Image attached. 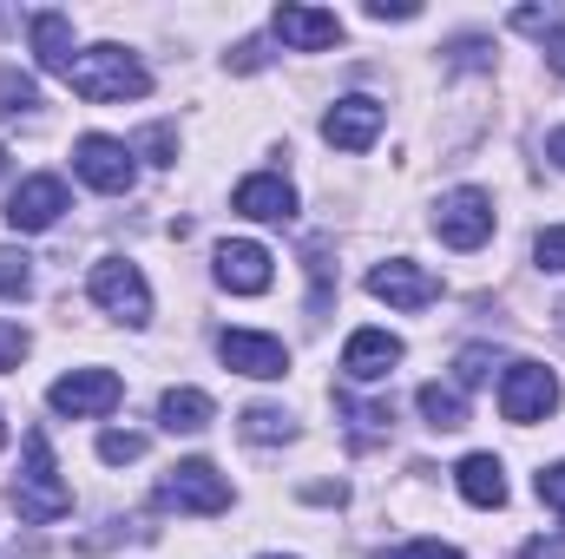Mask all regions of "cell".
I'll return each instance as SVG.
<instances>
[{"label": "cell", "instance_id": "obj_3", "mask_svg": "<svg viewBox=\"0 0 565 559\" xmlns=\"http://www.w3.org/2000/svg\"><path fill=\"white\" fill-rule=\"evenodd\" d=\"M434 231H440L447 251H480V244L493 238V198L473 191V184L447 191V198L434 204Z\"/></svg>", "mask_w": 565, "mask_h": 559}, {"label": "cell", "instance_id": "obj_15", "mask_svg": "<svg viewBox=\"0 0 565 559\" xmlns=\"http://www.w3.org/2000/svg\"><path fill=\"white\" fill-rule=\"evenodd\" d=\"M270 251L264 244H217V283L237 289V296H264L270 289Z\"/></svg>", "mask_w": 565, "mask_h": 559}, {"label": "cell", "instance_id": "obj_25", "mask_svg": "<svg viewBox=\"0 0 565 559\" xmlns=\"http://www.w3.org/2000/svg\"><path fill=\"white\" fill-rule=\"evenodd\" d=\"M26 289H33V271H26V257H20V251H0V296H7V303H20Z\"/></svg>", "mask_w": 565, "mask_h": 559}, {"label": "cell", "instance_id": "obj_28", "mask_svg": "<svg viewBox=\"0 0 565 559\" xmlns=\"http://www.w3.org/2000/svg\"><path fill=\"white\" fill-rule=\"evenodd\" d=\"M533 264H540V271H565V224H553V231L533 238Z\"/></svg>", "mask_w": 565, "mask_h": 559}, {"label": "cell", "instance_id": "obj_14", "mask_svg": "<svg viewBox=\"0 0 565 559\" xmlns=\"http://www.w3.org/2000/svg\"><path fill=\"white\" fill-rule=\"evenodd\" d=\"M277 40L282 46H296V53H322V46H335L342 40V20L335 13H322V7H277Z\"/></svg>", "mask_w": 565, "mask_h": 559}, {"label": "cell", "instance_id": "obj_27", "mask_svg": "<svg viewBox=\"0 0 565 559\" xmlns=\"http://www.w3.org/2000/svg\"><path fill=\"white\" fill-rule=\"evenodd\" d=\"M139 151L151 158V165H178V133H171V126H145Z\"/></svg>", "mask_w": 565, "mask_h": 559}, {"label": "cell", "instance_id": "obj_31", "mask_svg": "<svg viewBox=\"0 0 565 559\" xmlns=\"http://www.w3.org/2000/svg\"><path fill=\"white\" fill-rule=\"evenodd\" d=\"M415 0H369V20H415Z\"/></svg>", "mask_w": 565, "mask_h": 559}, {"label": "cell", "instance_id": "obj_13", "mask_svg": "<svg viewBox=\"0 0 565 559\" xmlns=\"http://www.w3.org/2000/svg\"><path fill=\"white\" fill-rule=\"evenodd\" d=\"M395 362H402V336H388V329H355V336L342 342L349 382H382Z\"/></svg>", "mask_w": 565, "mask_h": 559}, {"label": "cell", "instance_id": "obj_19", "mask_svg": "<svg viewBox=\"0 0 565 559\" xmlns=\"http://www.w3.org/2000/svg\"><path fill=\"white\" fill-rule=\"evenodd\" d=\"M211 395L204 389H164V402H158V421H164V434H204L211 428Z\"/></svg>", "mask_w": 565, "mask_h": 559}, {"label": "cell", "instance_id": "obj_8", "mask_svg": "<svg viewBox=\"0 0 565 559\" xmlns=\"http://www.w3.org/2000/svg\"><path fill=\"white\" fill-rule=\"evenodd\" d=\"M73 171H79L93 191H106V198L132 191V178H139L132 145H126V139H106V133H86V139L73 145Z\"/></svg>", "mask_w": 565, "mask_h": 559}, {"label": "cell", "instance_id": "obj_9", "mask_svg": "<svg viewBox=\"0 0 565 559\" xmlns=\"http://www.w3.org/2000/svg\"><path fill=\"white\" fill-rule=\"evenodd\" d=\"M369 296H382L388 309H427L440 296V277L422 271V264H408V257H388V264L369 271Z\"/></svg>", "mask_w": 565, "mask_h": 559}, {"label": "cell", "instance_id": "obj_30", "mask_svg": "<svg viewBox=\"0 0 565 559\" xmlns=\"http://www.w3.org/2000/svg\"><path fill=\"white\" fill-rule=\"evenodd\" d=\"M540 500H546V507H559V514H565V461H553V467H540Z\"/></svg>", "mask_w": 565, "mask_h": 559}, {"label": "cell", "instance_id": "obj_23", "mask_svg": "<svg viewBox=\"0 0 565 559\" xmlns=\"http://www.w3.org/2000/svg\"><path fill=\"white\" fill-rule=\"evenodd\" d=\"M33 106H40L33 80H26V73H13V66H0V113H33Z\"/></svg>", "mask_w": 565, "mask_h": 559}, {"label": "cell", "instance_id": "obj_36", "mask_svg": "<svg viewBox=\"0 0 565 559\" xmlns=\"http://www.w3.org/2000/svg\"><path fill=\"white\" fill-rule=\"evenodd\" d=\"M0 447H7V415H0Z\"/></svg>", "mask_w": 565, "mask_h": 559}, {"label": "cell", "instance_id": "obj_12", "mask_svg": "<svg viewBox=\"0 0 565 559\" xmlns=\"http://www.w3.org/2000/svg\"><path fill=\"white\" fill-rule=\"evenodd\" d=\"M375 133H382V106L362 99V93H349V99H335V106L322 113V139L335 145V151H369Z\"/></svg>", "mask_w": 565, "mask_h": 559}, {"label": "cell", "instance_id": "obj_18", "mask_svg": "<svg viewBox=\"0 0 565 559\" xmlns=\"http://www.w3.org/2000/svg\"><path fill=\"white\" fill-rule=\"evenodd\" d=\"M454 481H460V494H467L473 507H507V467H500L493 454H467V461L454 467Z\"/></svg>", "mask_w": 565, "mask_h": 559}, {"label": "cell", "instance_id": "obj_10", "mask_svg": "<svg viewBox=\"0 0 565 559\" xmlns=\"http://www.w3.org/2000/svg\"><path fill=\"white\" fill-rule=\"evenodd\" d=\"M217 356H224V369L257 376V382H277L282 369H289V349H282L277 336H257V329H224Z\"/></svg>", "mask_w": 565, "mask_h": 559}, {"label": "cell", "instance_id": "obj_6", "mask_svg": "<svg viewBox=\"0 0 565 559\" xmlns=\"http://www.w3.org/2000/svg\"><path fill=\"white\" fill-rule=\"evenodd\" d=\"M93 303L99 309H113L119 323H151V289H145V271L139 264H126V257H106V264H93Z\"/></svg>", "mask_w": 565, "mask_h": 559}, {"label": "cell", "instance_id": "obj_2", "mask_svg": "<svg viewBox=\"0 0 565 559\" xmlns=\"http://www.w3.org/2000/svg\"><path fill=\"white\" fill-rule=\"evenodd\" d=\"M73 93L79 99H145L151 93V73L139 66V53H126V46H86V53H73Z\"/></svg>", "mask_w": 565, "mask_h": 559}, {"label": "cell", "instance_id": "obj_26", "mask_svg": "<svg viewBox=\"0 0 565 559\" xmlns=\"http://www.w3.org/2000/svg\"><path fill=\"white\" fill-rule=\"evenodd\" d=\"M487 369H493V349H460V362H454V389H480L487 382Z\"/></svg>", "mask_w": 565, "mask_h": 559}, {"label": "cell", "instance_id": "obj_24", "mask_svg": "<svg viewBox=\"0 0 565 559\" xmlns=\"http://www.w3.org/2000/svg\"><path fill=\"white\" fill-rule=\"evenodd\" d=\"M139 454H145V434H132V428H106V434H99V461L126 467V461H139Z\"/></svg>", "mask_w": 565, "mask_h": 559}, {"label": "cell", "instance_id": "obj_22", "mask_svg": "<svg viewBox=\"0 0 565 559\" xmlns=\"http://www.w3.org/2000/svg\"><path fill=\"white\" fill-rule=\"evenodd\" d=\"M296 434V421L270 409V402H257V409H244V441H257V447H270V441H289Z\"/></svg>", "mask_w": 565, "mask_h": 559}, {"label": "cell", "instance_id": "obj_1", "mask_svg": "<svg viewBox=\"0 0 565 559\" xmlns=\"http://www.w3.org/2000/svg\"><path fill=\"white\" fill-rule=\"evenodd\" d=\"M7 500H13V514H20L26 527H53V520L73 514V487H66L60 467H53V441H46V428L26 434V474L7 487Z\"/></svg>", "mask_w": 565, "mask_h": 559}, {"label": "cell", "instance_id": "obj_20", "mask_svg": "<svg viewBox=\"0 0 565 559\" xmlns=\"http://www.w3.org/2000/svg\"><path fill=\"white\" fill-rule=\"evenodd\" d=\"M415 402H422L427 428H467V395H460L454 382H427Z\"/></svg>", "mask_w": 565, "mask_h": 559}, {"label": "cell", "instance_id": "obj_16", "mask_svg": "<svg viewBox=\"0 0 565 559\" xmlns=\"http://www.w3.org/2000/svg\"><path fill=\"white\" fill-rule=\"evenodd\" d=\"M237 211L257 218V224H289L296 218V191H289V178H277V171H257V178L237 184Z\"/></svg>", "mask_w": 565, "mask_h": 559}, {"label": "cell", "instance_id": "obj_32", "mask_svg": "<svg viewBox=\"0 0 565 559\" xmlns=\"http://www.w3.org/2000/svg\"><path fill=\"white\" fill-rule=\"evenodd\" d=\"M382 559H460L454 547H440V540H415V547H402V553H382Z\"/></svg>", "mask_w": 565, "mask_h": 559}, {"label": "cell", "instance_id": "obj_34", "mask_svg": "<svg viewBox=\"0 0 565 559\" xmlns=\"http://www.w3.org/2000/svg\"><path fill=\"white\" fill-rule=\"evenodd\" d=\"M546 158H553V165H559V171H565V126H559V133H553V139H546Z\"/></svg>", "mask_w": 565, "mask_h": 559}, {"label": "cell", "instance_id": "obj_29", "mask_svg": "<svg viewBox=\"0 0 565 559\" xmlns=\"http://www.w3.org/2000/svg\"><path fill=\"white\" fill-rule=\"evenodd\" d=\"M20 356H26V329L0 323V369H20Z\"/></svg>", "mask_w": 565, "mask_h": 559}, {"label": "cell", "instance_id": "obj_21", "mask_svg": "<svg viewBox=\"0 0 565 559\" xmlns=\"http://www.w3.org/2000/svg\"><path fill=\"white\" fill-rule=\"evenodd\" d=\"M513 27H520L526 40H546V46H559L553 60L565 66V13H559V7H513Z\"/></svg>", "mask_w": 565, "mask_h": 559}, {"label": "cell", "instance_id": "obj_7", "mask_svg": "<svg viewBox=\"0 0 565 559\" xmlns=\"http://www.w3.org/2000/svg\"><path fill=\"white\" fill-rule=\"evenodd\" d=\"M158 500L178 507V514H224V507H231V481H224L211 461H178V467L164 474Z\"/></svg>", "mask_w": 565, "mask_h": 559}, {"label": "cell", "instance_id": "obj_4", "mask_svg": "<svg viewBox=\"0 0 565 559\" xmlns=\"http://www.w3.org/2000/svg\"><path fill=\"white\" fill-rule=\"evenodd\" d=\"M559 409V382H553V369H540V362H513L507 376H500V415L513 421V428H533V421H546Z\"/></svg>", "mask_w": 565, "mask_h": 559}, {"label": "cell", "instance_id": "obj_35", "mask_svg": "<svg viewBox=\"0 0 565 559\" xmlns=\"http://www.w3.org/2000/svg\"><path fill=\"white\" fill-rule=\"evenodd\" d=\"M0 178H7V145H0Z\"/></svg>", "mask_w": 565, "mask_h": 559}, {"label": "cell", "instance_id": "obj_5", "mask_svg": "<svg viewBox=\"0 0 565 559\" xmlns=\"http://www.w3.org/2000/svg\"><path fill=\"white\" fill-rule=\"evenodd\" d=\"M46 402H53V415H113L119 402H126V382L113 376V369H73V376H60L53 389H46Z\"/></svg>", "mask_w": 565, "mask_h": 559}, {"label": "cell", "instance_id": "obj_37", "mask_svg": "<svg viewBox=\"0 0 565 559\" xmlns=\"http://www.w3.org/2000/svg\"><path fill=\"white\" fill-rule=\"evenodd\" d=\"M264 559H282V553H264Z\"/></svg>", "mask_w": 565, "mask_h": 559}, {"label": "cell", "instance_id": "obj_11", "mask_svg": "<svg viewBox=\"0 0 565 559\" xmlns=\"http://www.w3.org/2000/svg\"><path fill=\"white\" fill-rule=\"evenodd\" d=\"M60 211H66V184H60L53 171L26 178V184L7 198V224H13V231H53V224H60Z\"/></svg>", "mask_w": 565, "mask_h": 559}, {"label": "cell", "instance_id": "obj_33", "mask_svg": "<svg viewBox=\"0 0 565 559\" xmlns=\"http://www.w3.org/2000/svg\"><path fill=\"white\" fill-rule=\"evenodd\" d=\"M520 559H565V547H559V540H533Z\"/></svg>", "mask_w": 565, "mask_h": 559}, {"label": "cell", "instance_id": "obj_17", "mask_svg": "<svg viewBox=\"0 0 565 559\" xmlns=\"http://www.w3.org/2000/svg\"><path fill=\"white\" fill-rule=\"evenodd\" d=\"M26 33H33V60H40V73H73V20L66 13H33L26 20Z\"/></svg>", "mask_w": 565, "mask_h": 559}]
</instances>
